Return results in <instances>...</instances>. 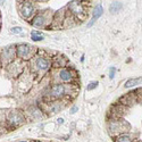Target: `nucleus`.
<instances>
[{
  "instance_id": "nucleus-8",
  "label": "nucleus",
  "mask_w": 142,
  "mask_h": 142,
  "mask_svg": "<svg viewBox=\"0 0 142 142\" xmlns=\"http://www.w3.org/2000/svg\"><path fill=\"white\" fill-rule=\"evenodd\" d=\"M35 64H36L38 68H39V70H41V71H46V70H48V68H49V66H50L49 61H48L46 58H42V57L38 58Z\"/></svg>"
},
{
  "instance_id": "nucleus-2",
  "label": "nucleus",
  "mask_w": 142,
  "mask_h": 142,
  "mask_svg": "<svg viewBox=\"0 0 142 142\" xmlns=\"http://www.w3.org/2000/svg\"><path fill=\"white\" fill-rule=\"evenodd\" d=\"M16 54L18 57L26 59V58H29V56L31 55V47L29 46V44H20V46L17 47Z\"/></svg>"
},
{
  "instance_id": "nucleus-3",
  "label": "nucleus",
  "mask_w": 142,
  "mask_h": 142,
  "mask_svg": "<svg viewBox=\"0 0 142 142\" xmlns=\"http://www.w3.org/2000/svg\"><path fill=\"white\" fill-rule=\"evenodd\" d=\"M8 120L13 125H19V124H22L24 122V117L19 113L15 112V113H10L8 115Z\"/></svg>"
},
{
  "instance_id": "nucleus-1",
  "label": "nucleus",
  "mask_w": 142,
  "mask_h": 142,
  "mask_svg": "<svg viewBox=\"0 0 142 142\" xmlns=\"http://www.w3.org/2000/svg\"><path fill=\"white\" fill-rule=\"evenodd\" d=\"M16 49L15 47L10 46V47H7L5 50L2 51V55H1V58L3 60V63H9V61H12L14 58L16 56Z\"/></svg>"
},
{
  "instance_id": "nucleus-7",
  "label": "nucleus",
  "mask_w": 142,
  "mask_h": 142,
  "mask_svg": "<svg viewBox=\"0 0 142 142\" xmlns=\"http://www.w3.org/2000/svg\"><path fill=\"white\" fill-rule=\"evenodd\" d=\"M65 93V86L63 84H56L51 89V94L54 97H60Z\"/></svg>"
},
{
  "instance_id": "nucleus-15",
  "label": "nucleus",
  "mask_w": 142,
  "mask_h": 142,
  "mask_svg": "<svg viewBox=\"0 0 142 142\" xmlns=\"http://www.w3.org/2000/svg\"><path fill=\"white\" fill-rule=\"evenodd\" d=\"M10 32L14 33V34H19V33L23 32V29H22V27H19V26H15V27H13Z\"/></svg>"
},
{
  "instance_id": "nucleus-19",
  "label": "nucleus",
  "mask_w": 142,
  "mask_h": 142,
  "mask_svg": "<svg viewBox=\"0 0 142 142\" xmlns=\"http://www.w3.org/2000/svg\"><path fill=\"white\" fill-rule=\"evenodd\" d=\"M64 123V119L63 118H58V124H63Z\"/></svg>"
},
{
  "instance_id": "nucleus-10",
  "label": "nucleus",
  "mask_w": 142,
  "mask_h": 142,
  "mask_svg": "<svg viewBox=\"0 0 142 142\" xmlns=\"http://www.w3.org/2000/svg\"><path fill=\"white\" fill-rule=\"evenodd\" d=\"M142 82V77H136V78H131L125 83V88H132V86H135L138 84H140Z\"/></svg>"
},
{
  "instance_id": "nucleus-11",
  "label": "nucleus",
  "mask_w": 142,
  "mask_h": 142,
  "mask_svg": "<svg viewBox=\"0 0 142 142\" xmlns=\"http://www.w3.org/2000/svg\"><path fill=\"white\" fill-rule=\"evenodd\" d=\"M122 7H123V3L122 2H120V1H115V2L110 3L109 10L112 13H117V12H119V10L122 9Z\"/></svg>"
},
{
  "instance_id": "nucleus-16",
  "label": "nucleus",
  "mask_w": 142,
  "mask_h": 142,
  "mask_svg": "<svg viewBox=\"0 0 142 142\" xmlns=\"http://www.w3.org/2000/svg\"><path fill=\"white\" fill-rule=\"evenodd\" d=\"M97 86H98V82H91V83H90V84L88 85V88H86V90H88V91H91V90L96 89Z\"/></svg>"
},
{
  "instance_id": "nucleus-4",
  "label": "nucleus",
  "mask_w": 142,
  "mask_h": 142,
  "mask_svg": "<svg viewBox=\"0 0 142 142\" xmlns=\"http://www.w3.org/2000/svg\"><path fill=\"white\" fill-rule=\"evenodd\" d=\"M33 13V5L30 1H25L22 7V16L24 18H29Z\"/></svg>"
},
{
  "instance_id": "nucleus-17",
  "label": "nucleus",
  "mask_w": 142,
  "mask_h": 142,
  "mask_svg": "<svg viewBox=\"0 0 142 142\" xmlns=\"http://www.w3.org/2000/svg\"><path fill=\"white\" fill-rule=\"evenodd\" d=\"M115 72H116L115 67H112V68H110V73H109V77H110V80H113V78H114V76H115Z\"/></svg>"
},
{
  "instance_id": "nucleus-13",
  "label": "nucleus",
  "mask_w": 142,
  "mask_h": 142,
  "mask_svg": "<svg viewBox=\"0 0 142 142\" xmlns=\"http://www.w3.org/2000/svg\"><path fill=\"white\" fill-rule=\"evenodd\" d=\"M31 36H32L33 41H41V40H43V35L40 32H32V33H31Z\"/></svg>"
},
{
  "instance_id": "nucleus-5",
  "label": "nucleus",
  "mask_w": 142,
  "mask_h": 142,
  "mask_svg": "<svg viewBox=\"0 0 142 142\" xmlns=\"http://www.w3.org/2000/svg\"><path fill=\"white\" fill-rule=\"evenodd\" d=\"M68 7H70V9L73 13L77 14V15H80V14H82L84 12V9H83V7H82V3L80 1H71Z\"/></svg>"
},
{
  "instance_id": "nucleus-6",
  "label": "nucleus",
  "mask_w": 142,
  "mask_h": 142,
  "mask_svg": "<svg viewBox=\"0 0 142 142\" xmlns=\"http://www.w3.org/2000/svg\"><path fill=\"white\" fill-rule=\"evenodd\" d=\"M103 14V8H102V6L101 5H98L94 8V10H93V17H92V19H91V22H90L89 24H88V26L90 27V26H92L93 25V23L96 22V19H98L100 16H101Z\"/></svg>"
},
{
  "instance_id": "nucleus-12",
  "label": "nucleus",
  "mask_w": 142,
  "mask_h": 142,
  "mask_svg": "<svg viewBox=\"0 0 142 142\" xmlns=\"http://www.w3.org/2000/svg\"><path fill=\"white\" fill-rule=\"evenodd\" d=\"M32 24L34 26H36V27L42 26L44 24V17L42 15H36L35 17H34V19L32 20Z\"/></svg>"
},
{
  "instance_id": "nucleus-9",
  "label": "nucleus",
  "mask_w": 142,
  "mask_h": 142,
  "mask_svg": "<svg viewBox=\"0 0 142 142\" xmlns=\"http://www.w3.org/2000/svg\"><path fill=\"white\" fill-rule=\"evenodd\" d=\"M59 78L61 80V81H64V82L71 81V80H72V74H71V72L67 71V70H61V71L59 72Z\"/></svg>"
},
{
  "instance_id": "nucleus-20",
  "label": "nucleus",
  "mask_w": 142,
  "mask_h": 142,
  "mask_svg": "<svg viewBox=\"0 0 142 142\" xmlns=\"http://www.w3.org/2000/svg\"><path fill=\"white\" fill-rule=\"evenodd\" d=\"M19 142H26V141H19Z\"/></svg>"
},
{
  "instance_id": "nucleus-14",
  "label": "nucleus",
  "mask_w": 142,
  "mask_h": 142,
  "mask_svg": "<svg viewBox=\"0 0 142 142\" xmlns=\"http://www.w3.org/2000/svg\"><path fill=\"white\" fill-rule=\"evenodd\" d=\"M116 142H131V139L129 135H120L118 139L116 140Z\"/></svg>"
},
{
  "instance_id": "nucleus-18",
  "label": "nucleus",
  "mask_w": 142,
  "mask_h": 142,
  "mask_svg": "<svg viewBox=\"0 0 142 142\" xmlns=\"http://www.w3.org/2000/svg\"><path fill=\"white\" fill-rule=\"evenodd\" d=\"M77 109H78V108H77L76 106H75V107H73L72 110H71V113H72V114H75V113H76V110H77Z\"/></svg>"
}]
</instances>
